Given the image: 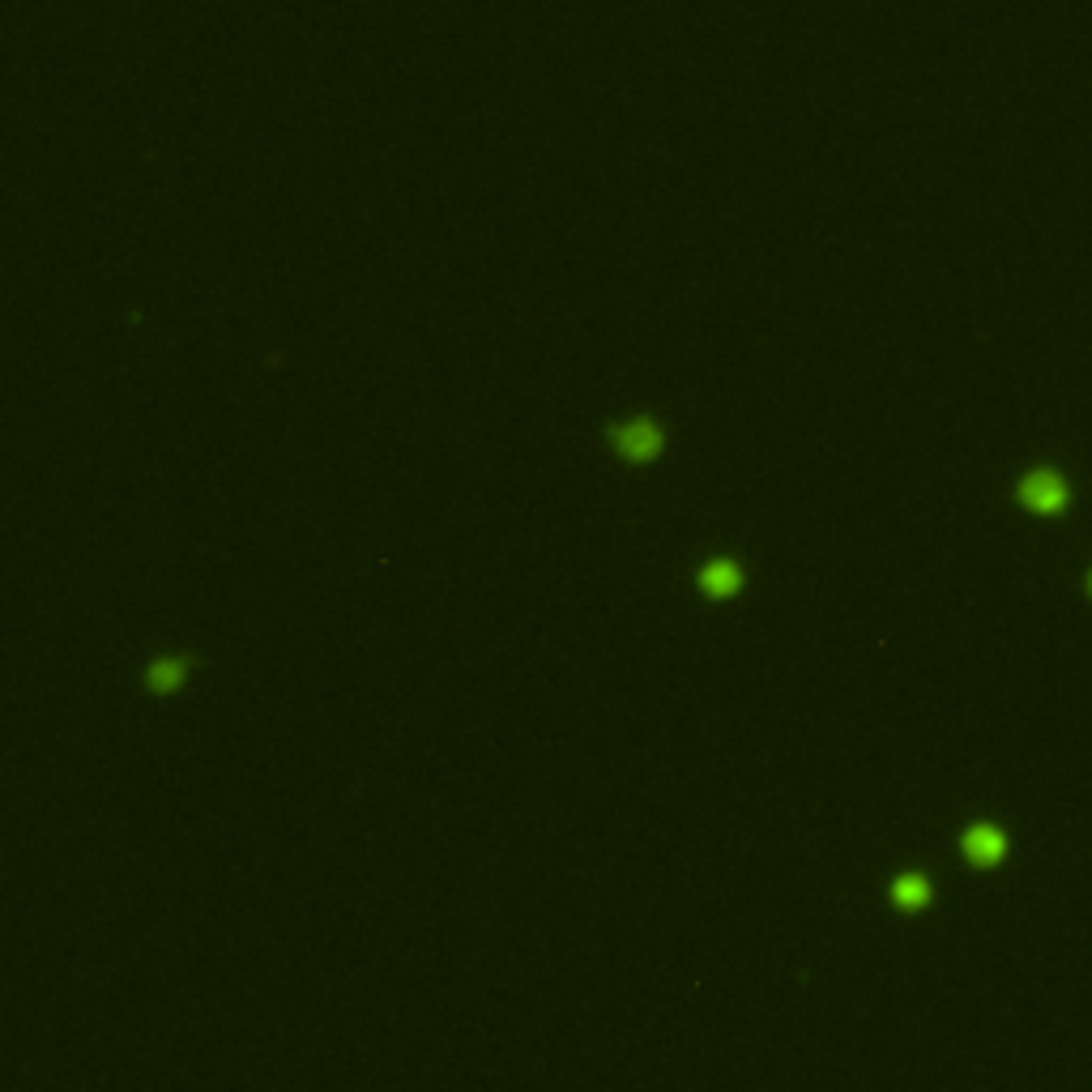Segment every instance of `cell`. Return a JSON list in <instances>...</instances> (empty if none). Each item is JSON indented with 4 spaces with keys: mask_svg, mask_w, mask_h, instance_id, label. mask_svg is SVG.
I'll return each mask as SVG.
<instances>
[{
    "mask_svg": "<svg viewBox=\"0 0 1092 1092\" xmlns=\"http://www.w3.org/2000/svg\"><path fill=\"white\" fill-rule=\"evenodd\" d=\"M188 670L192 662L184 653H163V657H154V662L146 666V687L154 696H171V692H180V687L188 683Z\"/></svg>",
    "mask_w": 1092,
    "mask_h": 1092,
    "instance_id": "cell-5",
    "label": "cell"
},
{
    "mask_svg": "<svg viewBox=\"0 0 1092 1092\" xmlns=\"http://www.w3.org/2000/svg\"><path fill=\"white\" fill-rule=\"evenodd\" d=\"M606 440H610V448H615V457L623 465H653L666 453V431L653 414H632V419L610 423Z\"/></svg>",
    "mask_w": 1092,
    "mask_h": 1092,
    "instance_id": "cell-1",
    "label": "cell"
},
{
    "mask_svg": "<svg viewBox=\"0 0 1092 1092\" xmlns=\"http://www.w3.org/2000/svg\"><path fill=\"white\" fill-rule=\"evenodd\" d=\"M960 854L969 858V866L990 871V866H999L1007 858V832L999 824H969L960 832Z\"/></svg>",
    "mask_w": 1092,
    "mask_h": 1092,
    "instance_id": "cell-4",
    "label": "cell"
},
{
    "mask_svg": "<svg viewBox=\"0 0 1092 1092\" xmlns=\"http://www.w3.org/2000/svg\"><path fill=\"white\" fill-rule=\"evenodd\" d=\"M888 896L901 913H922L930 901H935V888H930V879L922 871H905V875H896L888 883Z\"/></svg>",
    "mask_w": 1092,
    "mask_h": 1092,
    "instance_id": "cell-6",
    "label": "cell"
},
{
    "mask_svg": "<svg viewBox=\"0 0 1092 1092\" xmlns=\"http://www.w3.org/2000/svg\"><path fill=\"white\" fill-rule=\"evenodd\" d=\"M696 585H700V593H704L709 602H730V598H738V593H743L747 572H743V564H738V559L717 555V559H709V564L696 572Z\"/></svg>",
    "mask_w": 1092,
    "mask_h": 1092,
    "instance_id": "cell-3",
    "label": "cell"
},
{
    "mask_svg": "<svg viewBox=\"0 0 1092 1092\" xmlns=\"http://www.w3.org/2000/svg\"><path fill=\"white\" fill-rule=\"evenodd\" d=\"M1016 504L1037 512V517H1058V512L1071 504V487H1067V478L1058 474V470L1041 465V470H1029L1016 483Z\"/></svg>",
    "mask_w": 1092,
    "mask_h": 1092,
    "instance_id": "cell-2",
    "label": "cell"
},
{
    "mask_svg": "<svg viewBox=\"0 0 1092 1092\" xmlns=\"http://www.w3.org/2000/svg\"><path fill=\"white\" fill-rule=\"evenodd\" d=\"M1088 593H1092V572H1088Z\"/></svg>",
    "mask_w": 1092,
    "mask_h": 1092,
    "instance_id": "cell-7",
    "label": "cell"
}]
</instances>
